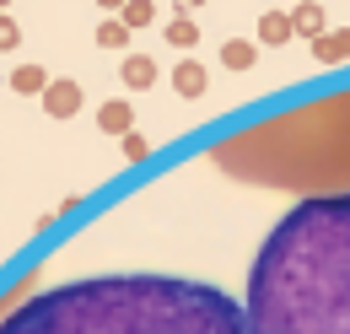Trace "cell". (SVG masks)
Here are the masks:
<instances>
[{"label": "cell", "mask_w": 350, "mask_h": 334, "mask_svg": "<svg viewBox=\"0 0 350 334\" xmlns=\"http://www.w3.org/2000/svg\"><path fill=\"white\" fill-rule=\"evenodd\" d=\"M0 334H254L243 302L183 275H87L22 296Z\"/></svg>", "instance_id": "7a4b0ae2"}, {"label": "cell", "mask_w": 350, "mask_h": 334, "mask_svg": "<svg viewBox=\"0 0 350 334\" xmlns=\"http://www.w3.org/2000/svg\"><path fill=\"white\" fill-rule=\"evenodd\" d=\"M189 5H200V0H189Z\"/></svg>", "instance_id": "e0dca14e"}, {"label": "cell", "mask_w": 350, "mask_h": 334, "mask_svg": "<svg viewBox=\"0 0 350 334\" xmlns=\"http://www.w3.org/2000/svg\"><path fill=\"white\" fill-rule=\"evenodd\" d=\"M130 125H135L130 103H103V129L108 135H130Z\"/></svg>", "instance_id": "8992f818"}, {"label": "cell", "mask_w": 350, "mask_h": 334, "mask_svg": "<svg viewBox=\"0 0 350 334\" xmlns=\"http://www.w3.org/2000/svg\"><path fill=\"white\" fill-rule=\"evenodd\" d=\"M254 334H350V189L291 205L248 264Z\"/></svg>", "instance_id": "6da1fadb"}, {"label": "cell", "mask_w": 350, "mask_h": 334, "mask_svg": "<svg viewBox=\"0 0 350 334\" xmlns=\"http://www.w3.org/2000/svg\"><path fill=\"white\" fill-rule=\"evenodd\" d=\"M124 81H130L135 92H140V86H151V81H157V65H151L146 54H130V60H124Z\"/></svg>", "instance_id": "ba28073f"}, {"label": "cell", "mask_w": 350, "mask_h": 334, "mask_svg": "<svg viewBox=\"0 0 350 334\" xmlns=\"http://www.w3.org/2000/svg\"><path fill=\"white\" fill-rule=\"evenodd\" d=\"M259 38L264 43H286L291 38V16H286V11H269V16L259 22Z\"/></svg>", "instance_id": "9c48e42d"}, {"label": "cell", "mask_w": 350, "mask_h": 334, "mask_svg": "<svg viewBox=\"0 0 350 334\" xmlns=\"http://www.w3.org/2000/svg\"><path fill=\"white\" fill-rule=\"evenodd\" d=\"M124 38H130L124 22H103V27H97V43H103V49H124Z\"/></svg>", "instance_id": "4fadbf2b"}, {"label": "cell", "mask_w": 350, "mask_h": 334, "mask_svg": "<svg viewBox=\"0 0 350 334\" xmlns=\"http://www.w3.org/2000/svg\"><path fill=\"white\" fill-rule=\"evenodd\" d=\"M312 54H318L323 65L350 60V33H345V27H340V33H318V38H312Z\"/></svg>", "instance_id": "277c9868"}, {"label": "cell", "mask_w": 350, "mask_h": 334, "mask_svg": "<svg viewBox=\"0 0 350 334\" xmlns=\"http://www.w3.org/2000/svg\"><path fill=\"white\" fill-rule=\"evenodd\" d=\"M44 108L54 114V119H70V114L81 108V86L76 81H49L44 86Z\"/></svg>", "instance_id": "3957f363"}, {"label": "cell", "mask_w": 350, "mask_h": 334, "mask_svg": "<svg viewBox=\"0 0 350 334\" xmlns=\"http://www.w3.org/2000/svg\"><path fill=\"white\" fill-rule=\"evenodd\" d=\"M103 5H124V0H103Z\"/></svg>", "instance_id": "2e32d148"}, {"label": "cell", "mask_w": 350, "mask_h": 334, "mask_svg": "<svg viewBox=\"0 0 350 334\" xmlns=\"http://www.w3.org/2000/svg\"><path fill=\"white\" fill-rule=\"evenodd\" d=\"M157 16V5L151 0H124V27H146Z\"/></svg>", "instance_id": "7c38bea8"}, {"label": "cell", "mask_w": 350, "mask_h": 334, "mask_svg": "<svg viewBox=\"0 0 350 334\" xmlns=\"http://www.w3.org/2000/svg\"><path fill=\"white\" fill-rule=\"evenodd\" d=\"M291 33H307V38H318V33H323V11H318L312 0H302V5L291 11Z\"/></svg>", "instance_id": "5b68a950"}, {"label": "cell", "mask_w": 350, "mask_h": 334, "mask_svg": "<svg viewBox=\"0 0 350 334\" xmlns=\"http://www.w3.org/2000/svg\"><path fill=\"white\" fill-rule=\"evenodd\" d=\"M0 11H5V0H0Z\"/></svg>", "instance_id": "ac0fdd59"}, {"label": "cell", "mask_w": 350, "mask_h": 334, "mask_svg": "<svg viewBox=\"0 0 350 334\" xmlns=\"http://www.w3.org/2000/svg\"><path fill=\"white\" fill-rule=\"evenodd\" d=\"M173 86L183 92V97H200V92H205V70L189 60V65H178V70H173Z\"/></svg>", "instance_id": "52a82bcc"}, {"label": "cell", "mask_w": 350, "mask_h": 334, "mask_svg": "<svg viewBox=\"0 0 350 334\" xmlns=\"http://www.w3.org/2000/svg\"><path fill=\"white\" fill-rule=\"evenodd\" d=\"M167 38H173V43H178V49H189V43L200 38V33H194V22H189V16H178L173 27H167Z\"/></svg>", "instance_id": "5bb4252c"}, {"label": "cell", "mask_w": 350, "mask_h": 334, "mask_svg": "<svg viewBox=\"0 0 350 334\" xmlns=\"http://www.w3.org/2000/svg\"><path fill=\"white\" fill-rule=\"evenodd\" d=\"M11 86H16V92H44V86H49V70H44V65H16Z\"/></svg>", "instance_id": "30bf717a"}, {"label": "cell", "mask_w": 350, "mask_h": 334, "mask_svg": "<svg viewBox=\"0 0 350 334\" xmlns=\"http://www.w3.org/2000/svg\"><path fill=\"white\" fill-rule=\"evenodd\" d=\"M16 43H22V27H16V22L0 11V49H16Z\"/></svg>", "instance_id": "9a60e30c"}, {"label": "cell", "mask_w": 350, "mask_h": 334, "mask_svg": "<svg viewBox=\"0 0 350 334\" xmlns=\"http://www.w3.org/2000/svg\"><path fill=\"white\" fill-rule=\"evenodd\" d=\"M221 60H226V65H232V70H248V65H254V43H226V49H221Z\"/></svg>", "instance_id": "8fae6325"}]
</instances>
